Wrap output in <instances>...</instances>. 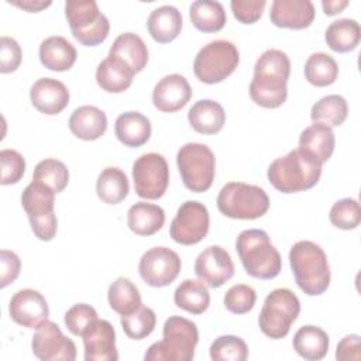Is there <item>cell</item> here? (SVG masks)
Returning <instances> with one entry per match:
<instances>
[{
  "instance_id": "cell-12",
  "label": "cell",
  "mask_w": 361,
  "mask_h": 361,
  "mask_svg": "<svg viewBox=\"0 0 361 361\" xmlns=\"http://www.w3.org/2000/svg\"><path fill=\"white\" fill-rule=\"evenodd\" d=\"M133 182L135 193L147 200L162 197L169 185V166L164 155L147 152L133 164Z\"/></svg>"
},
{
  "instance_id": "cell-31",
  "label": "cell",
  "mask_w": 361,
  "mask_h": 361,
  "mask_svg": "<svg viewBox=\"0 0 361 361\" xmlns=\"http://www.w3.org/2000/svg\"><path fill=\"white\" fill-rule=\"evenodd\" d=\"M293 350L307 361H319L326 357L330 345L327 333L317 326L300 327L292 340Z\"/></svg>"
},
{
  "instance_id": "cell-22",
  "label": "cell",
  "mask_w": 361,
  "mask_h": 361,
  "mask_svg": "<svg viewBox=\"0 0 361 361\" xmlns=\"http://www.w3.org/2000/svg\"><path fill=\"white\" fill-rule=\"evenodd\" d=\"M69 128L75 137L83 141H94L107 130L106 113L96 106H80L71 114Z\"/></svg>"
},
{
  "instance_id": "cell-35",
  "label": "cell",
  "mask_w": 361,
  "mask_h": 361,
  "mask_svg": "<svg viewBox=\"0 0 361 361\" xmlns=\"http://www.w3.org/2000/svg\"><path fill=\"white\" fill-rule=\"evenodd\" d=\"M189 17L195 28L202 32H217L227 23L223 4L212 0L193 1L189 8Z\"/></svg>"
},
{
  "instance_id": "cell-10",
  "label": "cell",
  "mask_w": 361,
  "mask_h": 361,
  "mask_svg": "<svg viewBox=\"0 0 361 361\" xmlns=\"http://www.w3.org/2000/svg\"><path fill=\"white\" fill-rule=\"evenodd\" d=\"M299 313V298L288 288H278L267 295L258 316V324L267 337L279 340L289 333Z\"/></svg>"
},
{
  "instance_id": "cell-42",
  "label": "cell",
  "mask_w": 361,
  "mask_h": 361,
  "mask_svg": "<svg viewBox=\"0 0 361 361\" xmlns=\"http://www.w3.org/2000/svg\"><path fill=\"white\" fill-rule=\"evenodd\" d=\"M330 223L340 230H354L361 221V209L358 200L344 197L337 200L329 213Z\"/></svg>"
},
{
  "instance_id": "cell-4",
  "label": "cell",
  "mask_w": 361,
  "mask_h": 361,
  "mask_svg": "<svg viewBox=\"0 0 361 361\" xmlns=\"http://www.w3.org/2000/svg\"><path fill=\"white\" fill-rule=\"evenodd\" d=\"M235 250L245 272L257 279H274L282 269L279 251L271 243L267 231L248 228L238 234Z\"/></svg>"
},
{
  "instance_id": "cell-51",
  "label": "cell",
  "mask_w": 361,
  "mask_h": 361,
  "mask_svg": "<svg viewBox=\"0 0 361 361\" xmlns=\"http://www.w3.org/2000/svg\"><path fill=\"white\" fill-rule=\"evenodd\" d=\"M348 6L347 0H323L322 7L326 16H336Z\"/></svg>"
},
{
  "instance_id": "cell-13",
  "label": "cell",
  "mask_w": 361,
  "mask_h": 361,
  "mask_svg": "<svg viewBox=\"0 0 361 361\" xmlns=\"http://www.w3.org/2000/svg\"><path fill=\"white\" fill-rule=\"evenodd\" d=\"M209 227L207 207L197 200H186L179 206L171 223L169 235L178 244L195 245L207 235Z\"/></svg>"
},
{
  "instance_id": "cell-21",
  "label": "cell",
  "mask_w": 361,
  "mask_h": 361,
  "mask_svg": "<svg viewBox=\"0 0 361 361\" xmlns=\"http://www.w3.org/2000/svg\"><path fill=\"white\" fill-rule=\"evenodd\" d=\"M314 6L310 0H274L269 10L271 23L279 28L303 30L314 20Z\"/></svg>"
},
{
  "instance_id": "cell-24",
  "label": "cell",
  "mask_w": 361,
  "mask_h": 361,
  "mask_svg": "<svg viewBox=\"0 0 361 361\" xmlns=\"http://www.w3.org/2000/svg\"><path fill=\"white\" fill-rule=\"evenodd\" d=\"M151 121L140 111L121 113L114 123L117 140L130 148L144 145L151 137Z\"/></svg>"
},
{
  "instance_id": "cell-20",
  "label": "cell",
  "mask_w": 361,
  "mask_h": 361,
  "mask_svg": "<svg viewBox=\"0 0 361 361\" xmlns=\"http://www.w3.org/2000/svg\"><path fill=\"white\" fill-rule=\"evenodd\" d=\"M30 99L39 113L55 116L69 104L71 93L61 80L54 78H41L32 83L30 89Z\"/></svg>"
},
{
  "instance_id": "cell-6",
  "label": "cell",
  "mask_w": 361,
  "mask_h": 361,
  "mask_svg": "<svg viewBox=\"0 0 361 361\" xmlns=\"http://www.w3.org/2000/svg\"><path fill=\"white\" fill-rule=\"evenodd\" d=\"M219 212L235 220H255L262 217L269 209V197L267 192L244 182H228L217 195Z\"/></svg>"
},
{
  "instance_id": "cell-38",
  "label": "cell",
  "mask_w": 361,
  "mask_h": 361,
  "mask_svg": "<svg viewBox=\"0 0 361 361\" xmlns=\"http://www.w3.org/2000/svg\"><path fill=\"white\" fill-rule=\"evenodd\" d=\"M348 114L347 100L340 94H329L322 97L312 106L310 117L313 123H322L331 127L341 126Z\"/></svg>"
},
{
  "instance_id": "cell-16",
  "label": "cell",
  "mask_w": 361,
  "mask_h": 361,
  "mask_svg": "<svg viewBox=\"0 0 361 361\" xmlns=\"http://www.w3.org/2000/svg\"><path fill=\"white\" fill-rule=\"evenodd\" d=\"M196 276L210 288H220L234 275V264L228 251L220 245L204 248L195 261Z\"/></svg>"
},
{
  "instance_id": "cell-7",
  "label": "cell",
  "mask_w": 361,
  "mask_h": 361,
  "mask_svg": "<svg viewBox=\"0 0 361 361\" xmlns=\"http://www.w3.org/2000/svg\"><path fill=\"white\" fill-rule=\"evenodd\" d=\"M238 48L227 39H214L203 45L195 56L193 73L206 83L214 85L228 78L238 66Z\"/></svg>"
},
{
  "instance_id": "cell-47",
  "label": "cell",
  "mask_w": 361,
  "mask_h": 361,
  "mask_svg": "<svg viewBox=\"0 0 361 361\" xmlns=\"http://www.w3.org/2000/svg\"><path fill=\"white\" fill-rule=\"evenodd\" d=\"M21 56L20 44L14 38L3 35L0 39V72L11 73L17 71L21 63Z\"/></svg>"
},
{
  "instance_id": "cell-39",
  "label": "cell",
  "mask_w": 361,
  "mask_h": 361,
  "mask_svg": "<svg viewBox=\"0 0 361 361\" xmlns=\"http://www.w3.org/2000/svg\"><path fill=\"white\" fill-rule=\"evenodd\" d=\"M32 180L41 182L51 188L55 193H59L68 186L69 171L62 161L47 158L35 165L32 172Z\"/></svg>"
},
{
  "instance_id": "cell-18",
  "label": "cell",
  "mask_w": 361,
  "mask_h": 361,
  "mask_svg": "<svg viewBox=\"0 0 361 361\" xmlns=\"http://www.w3.org/2000/svg\"><path fill=\"white\" fill-rule=\"evenodd\" d=\"M192 97L188 79L179 73H171L157 82L152 90V103L162 113H175L183 109Z\"/></svg>"
},
{
  "instance_id": "cell-26",
  "label": "cell",
  "mask_w": 361,
  "mask_h": 361,
  "mask_svg": "<svg viewBox=\"0 0 361 361\" xmlns=\"http://www.w3.org/2000/svg\"><path fill=\"white\" fill-rule=\"evenodd\" d=\"M183 20L180 11L173 6H161L151 11L147 20V28L154 41L166 44L178 38L182 31Z\"/></svg>"
},
{
  "instance_id": "cell-33",
  "label": "cell",
  "mask_w": 361,
  "mask_h": 361,
  "mask_svg": "<svg viewBox=\"0 0 361 361\" xmlns=\"http://www.w3.org/2000/svg\"><path fill=\"white\" fill-rule=\"evenodd\" d=\"M361 39V28L354 18H338L333 21L324 34L327 47L336 52L354 51Z\"/></svg>"
},
{
  "instance_id": "cell-5",
  "label": "cell",
  "mask_w": 361,
  "mask_h": 361,
  "mask_svg": "<svg viewBox=\"0 0 361 361\" xmlns=\"http://www.w3.org/2000/svg\"><path fill=\"white\" fill-rule=\"evenodd\" d=\"M199 341L196 324L182 316L165 320L162 340L151 344L144 354L145 361H190Z\"/></svg>"
},
{
  "instance_id": "cell-17",
  "label": "cell",
  "mask_w": 361,
  "mask_h": 361,
  "mask_svg": "<svg viewBox=\"0 0 361 361\" xmlns=\"http://www.w3.org/2000/svg\"><path fill=\"white\" fill-rule=\"evenodd\" d=\"M8 314L11 320L27 329H37L48 320L49 307L42 293L27 288L17 290L8 303Z\"/></svg>"
},
{
  "instance_id": "cell-41",
  "label": "cell",
  "mask_w": 361,
  "mask_h": 361,
  "mask_svg": "<svg viewBox=\"0 0 361 361\" xmlns=\"http://www.w3.org/2000/svg\"><path fill=\"white\" fill-rule=\"evenodd\" d=\"M213 361H245L248 358L247 343L233 334L219 336L209 348Z\"/></svg>"
},
{
  "instance_id": "cell-15",
  "label": "cell",
  "mask_w": 361,
  "mask_h": 361,
  "mask_svg": "<svg viewBox=\"0 0 361 361\" xmlns=\"http://www.w3.org/2000/svg\"><path fill=\"white\" fill-rule=\"evenodd\" d=\"M32 354L42 361H73L76 345L68 338L59 326L51 320L41 323L31 340Z\"/></svg>"
},
{
  "instance_id": "cell-14",
  "label": "cell",
  "mask_w": 361,
  "mask_h": 361,
  "mask_svg": "<svg viewBox=\"0 0 361 361\" xmlns=\"http://www.w3.org/2000/svg\"><path fill=\"white\" fill-rule=\"evenodd\" d=\"M179 255L168 247H152L142 254L138 272L142 281L152 288L171 285L180 272Z\"/></svg>"
},
{
  "instance_id": "cell-1",
  "label": "cell",
  "mask_w": 361,
  "mask_h": 361,
  "mask_svg": "<svg viewBox=\"0 0 361 361\" xmlns=\"http://www.w3.org/2000/svg\"><path fill=\"white\" fill-rule=\"evenodd\" d=\"M289 75L290 61L283 51L275 48L264 51L255 62L250 83L252 102L264 109L281 107L288 97Z\"/></svg>"
},
{
  "instance_id": "cell-46",
  "label": "cell",
  "mask_w": 361,
  "mask_h": 361,
  "mask_svg": "<svg viewBox=\"0 0 361 361\" xmlns=\"http://www.w3.org/2000/svg\"><path fill=\"white\" fill-rule=\"evenodd\" d=\"M267 6L265 0H233L230 3L233 16L241 24L257 23Z\"/></svg>"
},
{
  "instance_id": "cell-37",
  "label": "cell",
  "mask_w": 361,
  "mask_h": 361,
  "mask_svg": "<svg viewBox=\"0 0 361 361\" xmlns=\"http://www.w3.org/2000/svg\"><path fill=\"white\" fill-rule=\"evenodd\" d=\"M306 80L317 87L330 86L338 76V65L333 56L326 52H314L305 62Z\"/></svg>"
},
{
  "instance_id": "cell-28",
  "label": "cell",
  "mask_w": 361,
  "mask_h": 361,
  "mask_svg": "<svg viewBox=\"0 0 361 361\" xmlns=\"http://www.w3.org/2000/svg\"><path fill=\"white\" fill-rule=\"evenodd\" d=\"M336 147L333 130L322 123H313L306 127L299 137V149L314 157L320 164L330 159Z\"/></svg>"
},
{
  "instance_id": "cell-45",
  "label": "cell",
  "mask_w": 361,
  "mask_h": 361,
  "mask_svg": "<svg viewBox=\"0 0 361 361\" xmlns=\"http://www.w3.org/2000/svg\"><path fill=\"white\" fill-rule=\"evenodd\" d=\"M0 164H1V185H14L24 176L25 172V159L16 149H1L0 151Z\"/></svg>"
},
{
  "instance_id": "cell-30",
  "label": "cell",
  "mask_w": 361,
  "mask_h": 361,
  "mask_svg": "<svg viewBox=\"0 0 361 361\" xmlns=\"http://www.w3.org/2000/svg\"><path fill=\"white\" fill-rule=\"evenodd\" d=\"M165 223V212L161 206L147 202H137L127 212L128 228L137 235H152Z\"/></svg>"
},
{
  "instance_id": "cell-3",
  "label": "cell",
  "mask_w": 361,
  "mask_h": 361,
  "mask_svg": "<svg viewBox=\"0 0 361 361\" xmlns=\"http://www.w3.org/2000/svg\"><path fill=\"white\" fill-rule=\"evenodd\" d=\"M289 264L298 286L309 296L324 293L331 274L323 248L309 240L295 243L289 251Z\"/></svg>"
},
{
  "instance_id": "cell-19",
  "label": "cell",
  "mask_w": 361,
  "mask_h": 361,
  "mask_svg": "<svg viewBox=\"0 0 361 361\" xmlns=\"http://www.w3.org/2000/svg\"><path fill=\"white\" fill-rule=\"evenodd\" d=\"M86 361H116V331L109 320L97 319L82 336Z\"/></svg>"
},
{
  "instance_id": "cell-8",
  "label": "cell",
  "mask_w": 361,
  "mask_h": 361,
  "mask_svg": "<svg viewBox=\"0 0 361 361\" xmlns=\"http://www.w3.org/2000/svg\"><path fill=\"white\" fill-rule=\"evenodd\" d=\"M176 165L186 189L202 193L210 189L216 175L213 151L200 142H186L176 154Z\"/></svg>"
},
{
  "instance_id": "cell-43",
  "label": "cell",
  "mask_w": 361,
  "mask_h": 361,
  "mask_svg": "<svg viewBox=\"0 0 361 361\" xmlns=\"http://www.w3.org/2000/svg\"><path fill=\"white\" fill-rule=\"evenodd\" d=\"M257 300L255 290L245 283H237L227 289L224 295V306L234 314H245L252 310Z\"/></svg>"
},
{
  "instance_id": "cell-48",
  "label": "cell",
  "mask_w": 361,
  "mask_h": 361,
  "mask_svg": "<svg viewBox=\"0 0 361 361\" xmlns=\"http://www.w3.org/2000/svg\"><path fill=\"white\" fill-rule=\"evenodd\" d=\"M21 269V261L18 255L8 250L0 251V286L6 288L7 285L13 283Z\"/></svg>"
},
{
  "instance_id": "cell-27",
  "label": "cell",
  "mask_w": 361,
  "mask_h": 361,
  "mask_svg": "<svg viewBox=\"0 0 361 361\" xmlns=\"http://www.w3.org/2000/svg\"><path fill=\"white\" fill-rule=\"evenodd\" d=\"M134 75L127 63L109 55L97 65L96 82L107 93H123L131 86Z\"/></svg>"
},
{
  "instance_id": "cell-11",
  "label": "cell",
  "mask_w": 361,
  "mask_h": 361,
  "mask_svg": "<svg viewBox=\"0 0 361 361\" xmlns=\"http://www.w3.org/2000/svg\"><path fill=\"white\" fill-rule=\"evenodd\" d=\"M21 204L28 216L34 235L41 241H51L58 230V220L54 212L55 192L44 183L32 180L23 190Z\"/></svg>"
},
{
  "instance_id": "cell-9",
  "label": "cell",
  "mask_w": 361,
  "mask_h": 361,
  "mask_svg": "<svg viewBox=\"0 0 361 361\" xmlns=\"http://www.w3.org/2000/svg\"><path fill=\"white\" fill-rule=\"evenodd\" d=\"M65 17L73 38L85 47H96L109 35V18L100 13L94 0H68Z\"/></svg>"
},
{
  "instance_id": "cell-44",
  "label": "cell",
  "mask_w": 361,
  "mask_h": 361,
  "mask_svg": "<svg viewBox=\"0 0 361 361\" xmlns=\"http://www.w3.org/2000/svg\"><path fill=\"white\" fill-rule=\"evenodd\" d=\"M97 312L87 303H76L65 313V326L73 336H83L85 331L97 320Z\"/></svg>"
},
{
  "instance_id": "cell-2",
  "label": "cell",
  "mask_w": 361,
  "mask_h": 361,
  "mask_svg": "<svg viewBox=\"0 0 361 361\" xmlns=\"http://www.w3.org/2000/svg\"><path fill=\"white\" fill-rule=\"evenodd\" d=\"M322 166L314 157L302 151L292 149L279 157L268 166L269 183L282 193H296L313 188L322 175Z\"/></svg>"
},
{
  "instance_id": "cell-23",
  "label": "cell",
  "mask_w": 361,
  "mask_h": 361,
  "mask_svg": "<svg viewBox=\"0 0 361 361\" xmlns=\"http://www.w3.org/2000/svg\"><path fill=\"white\" fill-rule=\"evenodd\" d=\"M41 63L54 72L69 71L76 62V48L61 35H51L39 45Z\"/></svg>"
},
{
  "instance_id": "cell-40",
  "label": "cell",
  "mask_w": 361,
  "mask_h": 361,
  "mask_svg": "<svg viewBox=\"0 0 361 361\" xmlns=\"http://www.w3.org/2000/svg\"><path fill=\"white\" fill-rule=\"evenodd\" d=\"M120 323L128 338L142 340L154 331L157 324V316L151 307L141 305L133 313L123 314Z\"/></svg>"
},
{
  "instance_id": "cell-36",
  "label": "cell",
  "mask_w": 361,
  "mask_h": 361,
  "mask_svg": "<svg viewBox=\"0 0 361 361\" xmlns=\"http://www.w3.org/2000/svg\"><path fill=\"white\" fill-rule=\"evenodd\" d=\"M107 300L110 307L120 316L130 314L142 305L138 288L124 276H118L111 282L107 290Z\"/></svg>"
},
{
  "instance_id": "cell-49",
  "label": "cell",
  "mask_w": 361,
  "mask_h": 361,
  "mask_svg": "<svg viewBox=\"0 0 361 361\" xmlns=\"http://www.w3.org/2000/svg\"><path fill=\"white\" fill-rule=\"evenodd\" d=\"M336 360L338 361H360L361 360V338L358 334H348L337 344Z\"/></svg>"
},
{
  "instance_id": "cell-25",
  "label": "cell",
  "mask_w": 361,
  "mask_h": 361,
  "mask_svg": "<svg viewBox=\"0 0 361 361\" xmlns=\"http://www.w3.org/2000/svg\"><path fill=\"white\" fill-rule=\"evenodd\" d=\"M188 120L196 133L213 135L221 131L226 123V111L220 103L212 99H202L189 109Z\"/></svg>"
},
{
  "instance_id": "cell-50",
  "label": "cell",
  "mask_w": 361,
  "mask_h": 361,
  "mask_svg": "<svg viewBox=\"0 0 361 361\" xmlns=\"http://www.w3.org/2000/svg\"><path fill=\"white\" fill-rule=\"evenodd\" d=\"M8 4H13L18 8H23L28 13H38L52 4V1H42V0H16V1H7Z\"/></svg>"
},
{
  "instance_id": "cell-29",
  "label": "cell",
  "mask_w": 361,
  "mask_h": 361,
  "mask_svg": "<svg viewBox=\"0 0 361 361\" xmlns=\"http://www.w3.org/2000/svg\"><path fill=\"white\" fill-rule=\"evenodd\" d=\"M109 55L121 59L134 73L141 72L148 62V48L142 38L134 32L120 34L113 41Z\"/></svg>"
},
{
  "instance_id": "cell-32",
  "label": "cell",
  "mask_w": 361,
  "mask_h": 361,
  "mask_svg": "<svg viewBox=\"0 0 361 361\" xmlns=\"http://www.w3.org/2000/svg\"><path fill=\"white\" fill-rule=\"evenodd\" d=\"M130 192L128 178L117 166L104 168L96 180V193L103 203L117 204L123 202Z\"/></svg>"
},
{
  "instance_id": "cell-34",
  "label": "cell",
  "mask_w": 361,
  "mask_h": 361,
  "mask_svg": "<svg viewBox=\"0 0 361 361\" xmlns=\"http://www.w3.org/2000/svg\"><path fill=\"white\" fill-rule=\"evenodd\" d=\"M173 302L179 309L188 313L202 314L210 305V293L200 279H185L175 289Z\"/></svg>"
}]
</instances>
